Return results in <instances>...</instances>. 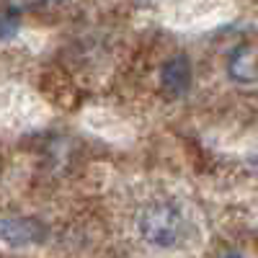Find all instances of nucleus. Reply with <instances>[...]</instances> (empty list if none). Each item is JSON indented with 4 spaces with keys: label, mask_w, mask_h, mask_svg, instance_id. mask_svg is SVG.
<instances>
[{
    "label": "nucleus",
    "mask_w": 258,
    "mask_h": 258,
    "mask_svg": "<svg viewBox=\"0 0 258 258\" xmlns=\"http://www.w3.org/2000/svg\"><path fill=\"white\" fill-rule=\"evenodd\" d=\"M140 235L155 248H173L183 235L181 209L170 202H153L140 212Z\"/></svg>",
    "instance_id": "obj_1"
},
{
    "label": "nucleus",
    "mask_w": 258,
    "mask_h": 258,
    "mask_svg": "<svg viewBox=\"0 0 258 258\" xmlns=\"http://www.w3.org/2000/svg\"><path fill=\"white\" fill-rule=\"evenodd\" d=\"M160 85L165 96L170 98H178L191 88V62L183 54H176L163 62L160 68Z\"/></svg>",
    "instance_id": "obj_2"
},
{
    "label": "nucleus",
    "mask_w": 258,
    "mask_h": 258,
    "mask_svg": "<svg viewBox=\"0 0 258 258\" xmlns=\"http://www.w3.org/2000/svg\"><path fill=\"white\" fill-rule=\"evenodd\" d=\"M227 73L235 83H255L258 80V44L245 41L232 49L227 59Z\"/></svg>",
    "instance_id": "obj_3"
},
{
    "label": "nucleus",
    "mask_w": 258,
    "mask_h": 258,
    "mask_svg": "<svg viewBox=\"0 0 258 258\" xmlns=\"http://www.w3.org/2000/svg\"><path fill=\"white\" fill-rule=\"evenodd\" d=\"M44 225L36 222V220H24V217H16V220H3L0 222V238L11 245H31V243H41L44 240Z\"/></svg>",
    "instance_id": "obj_4"
},
{
    "label": "nucleus",
    "mask_w": 258,
    "mask_h": 258,
    "mask_svg": "<svg viewBox=\"0 0 258 258\" xmlns=\"http://www.w3.org/2000/svg\"><path fill=\"white\" fill-rule=\"evenodd\" d=\"M18 29V21L11 16H0V39H11Z\"/></svg>",
    "instance_id": "obj_5"
},
{
    "label": "nucleus",
    "mask_w": 258,
    "mask_h": 258,
    "mask_svg": "<svg viewBox=\"0 0 258 258\" xmlns=\"http://www.w3.org/2000/svg\"><path fill=\"white\" fill-rule=\"evenodd\" d=\"M222 258H240L238 253H227V255H222Z\"/></svg>",
    "instance_id": "obj_6"
}]
</instances>
